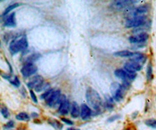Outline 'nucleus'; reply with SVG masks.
<instances>
[{"mask_svg":"<svg viewBox=\"0 0 156 130\" xmlns=\"http://www.w3.org/2000/svg\"><path fill=\"white\" fill-rule=\"evenodd\" d=\"M142 68H143L142 65L137 63V62H135L134 61H131V60L127 62L124 64V66H123V69L126 71H127L128 73H136V72L141 71Z\"/></svg>","mask_w":156,"mask_h":130,"instance_id":"obj_11","label":"nucleus"},{"mask_svg":"<svg viewBox=\"0 0 156 130\" xmlns=\"http://www.w3.org/2000/svg\"><path fill=\"white\" fill-rule=\"evenodd\" d=\"M16 119L18 121H27L30 120L29 115L26 112H20L19 114H17L16 115Z\"/></svg>","mask_w":156,"mask_h":130,"instance_id":"obj_21","label":"nucleus"},{"mask_svg":"<svg viewBox=\"0 0 156 130\" xmlns=\"http://www.w3.org/2000/svg\"><path fill=\"white\" fill-rule=\"evenodd\" d=\"M70 109V101L66 99V96L63 95L62 96L61 102H60V104H59L58 108V113L60 115H66L69 114Z\"/></svg>","mask_w":156,"mask_h":130,"instance_id":"obj_10","label":"nucleus"},{"mask_svg":"<svg viewBox=\"0 0 156 130\" xmlns=\"http://www.w3.org/2000/svg\"><path fill=\"white\" fill-rule=\"evenodd\" d=\"M52 91H53V90H52V89H49L48 91H45V93H43L42 96H41V98L45 99H45H46L47 98H48V97H49V96L51 94V93L52 92Z\"/></svg>","mask_w":156,"mask_h":130,"instance_id":"obj_28","label":"nucleus"},{"mask_svg":"<svg viewBox=\"0 0 156 130\" xmlns=\"http://www.w3.org/2000/svg\"><path fill=\"white\" fill-rule=\"evenodd\" d=\"M61 121H62V122H63L66 123V125H73V121H71L70 119H68V118H61Z\"/></svg>","mask_w":156,"mask_h":130,"instance_id":"obj_31","label":"nucleus"},{"mask_svg":"<svg viewBox=\"0 0 156 130\" xmlns=\"http://www.w3.org/2000/svg\"><path fill=\"white\" fill-rule=\"evenodd\" d=\"M41 57H42V55L40 53H33V54L26 58L25 63H34L36 61H38Z\"/></svg>","mask_w":156,"mask_h":130,"instance_id":"obj_19","label":"nucleus"},{"mask_svg":"<svg viewBox=\"0 0 156 130\" xmlns=\"http://www.w3.org/2000/svg\"><path fill=\"white\" fill-rule=\"evenodd\" d=\"M126 130H136V128H135V126H134V125H130V126H129L128 128H127V129Z\"/></svg>","mask_w":156,"mask_h":130,"instance_id":"obj_32","label":"nucleus"},{"mask_svg":"<svg viewBox=\"0 0 156 130\" xmlns=\"http://www.w3.org/2000/svg\"><path fill=\"white\" fill-rule=\"evenodd\" d=\"M146 75L147 80L148 81H151L152 80V78H153V69H152V65H151V62L148 64V66L147 67Z\"/></svg>","mask_w":156,"mask_h":130,"instance_id":"obj_23","label":"nucleus"},{"mask_svg":"<svg viewBox=\"0 0 156 130\" xmlns=\"http://www.w3.org/2000/svg\"><path fill=\"white\" fill-rule=\"evenodd\" d=\"M105 108H107L109 110H112L113 108H114L115 106V102H114V99L112 97L109 95H105Z\"/></svg>","mask_w":156,"mask_h":130,"instance_id":"obj_18","label":"nucleus"},{"mask_svg":"<svg viewBox=\"0 0 156 130\" xmlns=\"http://www.w3.org/2000/svg\"><path fill=\"white\" fill-rule=\"evenodd\" d=\"M38 71V67L34 63H25L20 69V73L25 78L30 77L36 73Z\"/></svg>","mask_w":156,"mask_h":130,"instance_id":"obj_8","label":"nucleus"},{"mask_svg":"<svg viewBox=\"0 0 156 130\" xmlns=\"http://www.w3.org/2000/svg\"><path fill=\"white\" fill-rule=\"evenodd\" d=\"M147 23V18L145 16H140V17H136L133 19H130L127 20L126 24H125V27L127 28H132V27H141L146 24Z\"/></svg>","mask_w":156,"mask_h":130,"instance_id":"obj_6","label":"nucleus"},{"mask_svg":"<svg viewBox=\"0 0 156 130\" xmlns=\"http://www.w3.org/2000/svg\"><path fill=\"white\" fill-rule=\"evenodd\" d=\"M49 124L52 126V127H54L55 129H58V130H61L62 129H63V125H62L61 123L59 122H58L57 120H49Z\"/></svg>","mask_w":156,"mask_h":130,"instance_id":"obj_25","label":"nucleus"},{"mask_svg":"<svg viewBox=\"0 0 156 130\" xmlns=\"http://www.w3.org/2000/svg\"><path fill=\"white\" fill-rule=\"evenodd\" d=\"M121 118V116L120 115H113L110 116L109 118H108L107 120V122L108 123H111V122H115V121L118 120V119H120V118Z\"/></svg>","mask_w":156,"mask_h":130,"instance_id":"obj_27","label":"nucleus"},{"mask_svg":"<svg viewBox=\"0 0 156 130\" xmlns=\"http://www.w3.org/2000/svg\"><path fill=\"white\" fill-rule=\"evenodd\" d=\"M66 130H80V129H76V128H73V127H70V128H67Z\"/></svg>","mask_w":156,"mask_h":130,"instance_id":"obj_34","label":"nucleus"},{"mask_svg":"<svg viewBox=\"0 0 156 130\" xmlns=\"http://www.w3.org/2000/svg\"><path fill=\"white\" fill-rule=\"evenodd\" d=\"M30 95L32 101H34V103H38V98H37V96L35 95L34 91L33 90H30Z\"/></svg>","mask_w":156,"mask_h":130,"instance_id":"obj_30","label":"nucleus"},{"mask_svg":"<svg viewBox=\"0 0 156 130\" xmlns=\"http://www.w3.org/2000/svg\"><path fill=\"white\" fill-rule=\"evenodd\" d=\"M81 108L79 107L77 102H73L72 106H71V112L70 115L72 116V118H77L79 117V115H81Z\"/></svg>","mask_w":156,"mask_h":130,"instance_id":"obj_17","label":"nucleus"},{"mask_svg":"<svg viewBox=\"0 0 156 130\" xmlns=\"http://www.w3.org/2000/svg\"><path fill=\"white\" fill-rule=\"evenodd\" d=\"M28 47V41H27V36L25 35L17 36L13 38L12 41L10 42L9 49L11 54L16 55L20 52H24L27 49Z\"/></svg>","mask_w":156,"mask_h":130,"instance_id":"obj_2","label":"nucleus"},{"mask_svg":"<svg viewBox=\"0 0 156 130\" xmlns=\"http://www.w3.org/2000/svg\"><path fill=\"white\" fill-rule=\"evenodd\" d=\"M136 114H138V111H136V112H134V114H133L134 115H132V117H133V118H135L136 116H137V115H136Z\"/></svg>","mask_w":156,"mask_h":130,"instance_id":"obj_35","label":"nucleus"},{"mask_svg":"<svg viewBox=\"0 0 156 130\" xmlns=\"http://www.w3.org/2000/svg\"><path fill=\"white\" fill-rule=\"evenodd\" d=\"M137 1H133V0H116L112 1L110 3V8L113 10L120 11L122 10H127V8L130 7L132 5H134Z\"/></svg>","mask_w":156,"mask_h":130,"instance_id":"obj_5","label":"nucleus"},{"mask_svg":"<svg viewBox=\"0 0 156 130\" xmlns=\"http://www.w3.org/2000/svg\"><path fill=\"white\" fill-rule=\"evenodd\" d=\"M44 79L42 78L41 76L38 75V76H34V77L31 79V80L29 81V82L27 83V86L29 87L30 90H32L33 88L35 89L36 87L40 86V85H42V84H44Z\"/></svg>","mask_w":156,"mask_h":130,"instance_id":"obj_13","label":"nucleus"},{"mask_svg":"<svg viewBox=\"0 0 156 130\" xmlns=\"http://www.w3.org/2000/svg\"><path fill=\"white\" fill-rule=\"evenodd\" d=\"M148 38V34H147L146 32H141V33H138L136 35L130 36L129 37V41L132 44H141V43L146 42Z\"/></svg>","mask_w":156,"mask_h":130,"instance_id":"obj_9","label":"nucleus"},{"mask_svg":"<svg viewBox=\"0 0 156 130\" xmlns=\"http://www.w3.org/2000/svg\"><path fill=\"white\" fill-rule=\"evenodd\" d=\"M13 125H14V122L13 120H10L4 125V129H12L13 127Z\"/></svg>","mask_w":156,"mask_h":130,"instance_id":"obj_29","label":"nucleus"},{"mask_svg":"<svg viewBox=\"0 0 156 130\" xmlns=\"http://www.w3.org/2000/svg\"><path fill=\"white\" fill-rule=\"evenodd\" d=\"M62 94L60 90H56L51 93V94L45 99L46 104L50 108H56L59 106L61 102Z\"/></svg>","mask_w":156,"mask_h":130,"instance_id":"obj_4","label":"nucleus"},{"mask_svg":"<svg viewBox=\"0 0 156 130\" xmlns=\"http://www.w3.org/2000/svg\"><path fill=\"white\" fill-rule=\"evenodd\" d=\"M1 114L4 118H8L10 117V111L8 110V108L6 107H3L1 108Z\"/></svg>","mask_w":156,"mask_h":130,"instance_id":"obj_26","label":"nucleus"},{"mask_svg":"<svg viewBox=\"0 0 156 130\" xmlns=\"http://www.w3.org/2000/svg\"><path fill=\"white\" fill-rule=\"evenodd\" d=\"M126 90L127 88L123 84H120L119 83H113L110 87L112 97L117 102H120L124 98Z\"/></svg>","mask_w":156,"mask_h":130,"instance_id":"obj_3","label":"nucleus"},{"mask_svg":"<svg viewBox=\"0 0 156 130\" xmlns=\"http://www.w3.org/2000/svg\"><path fill=\"white\" fill-rule=\"evenodd\" d=\"M130 60L137 62V63L141 64V65H143L146 62L147 56L143 53H141V52H134L133 56L130 59Z\"/></svg>","mask_w":156,"mask_h":130,"instance_id":"obj_14","label":"nucleus"},{"mask_svg":"<svg viewBox=\"0 0 156 130\" xmlns=\"http://www.w3.org/2000/svg\"><path fill=\"white\" fill-rule=\"evenodd\" d=\"M92 116V110L86 104H82L81 106V117L84 121L90 119Z\"/></svg>","mask_w":156,"mask_h":130,"instance_id":"obj_12","label":"nucleus"},{"mask_svg":"<svg viewBox=\"0 0 156 130\" xmlns=\"http://www.w3.org/2000/svg\"><path fill=\"white\" fill-rule=\"evenodd\" d=\"M115 76L118 77L120 80H122L123 82H130L134 80V79L136 77V73H131L126 71L124 69H116L114 72Z\"/></svg>","mask_w":156,"mask_h":130,"instance_id":"obj_7","label":"nucleus"},{"mask_svg":"<svg viewBox=\"0 0 156 130\" xmlns=\"http://www.w3.org/2000/svg\"><path fill=\"white\" fill-rule=\"evenodd\" d=\"M2 76H3V78L6 79L10 84L13 85L14 86H16V87H18L20 85V81L19 78L17 76H13V75H4V74H3Z\"/></svg>","mask_w":156,"mask_h":130,"instance_id":"obj_16","label":"nucleus"},{"mask_svg":"<svg viewBox=\"0 0 156 130\" xmlns=\"http://www.w3.org/2000/svg\"><path fill=\"white\" fill-rule=\"evenodd\" d=\"M4 26L6 27H15L17 26L16 13L15 12H13L6 17V19L4 21Z\"/></svg>","mask_w":156,"mask_h":130,"instance_id":"obj_15","label":"nucleus"},{"mask_svg":"<svg viewBox=\"0 0 156 130\" xmlns=\"http://www.w3.org/2000/svg\"><path fill=\"white\" fill-rule=\"evenodd\" d=\"M38 113L33 112L31 114V117H32V118H35V117H38Z\"/></svg>","mask_w":156,"mask_h":130,"instance_id":"obj_33","label":"nucleus"},{"mask_svg":"<svg viewBox=\"0 0 156 130\" xmlns=\"http://www.w3.org/2000/svg\"><path fill=\"white\" fill-rule=\"evenodd\" d=\"M20 6V4H19V3H13V4H11L10 6H9L5 10V11L3 12V17H6V15H8V13L10 12H11V11H13V10H14V9H16V8L19 7Z\"/></svg>","mask_w":156,"mask_h":130,"instance_id":"obj_22","label":"nucleus"},{"mask_svg":"<svg viewBox=\"0 0 156 130\" xmlns=\"http://www.w3.org/2000/svg\"><path fill=\"white\" fill-rule=\"evenodd\" d=\"M134 55V52H130V51H127V50H123V51H120V52H116L114 53V55L119 57H123V58H131Z\"/></svg>","mask_w":156,"mask_h":130,"instance_id":"obj_20","label":"nucleus"},{"mask_svg":"<svg viewBox=\"0 0 156 130\" xmlns=\"http://www.w3.org/2000/svg\"><path fill=\"white\" fill-rule=\"evenodd\" d=\"M144 124H145L147 126L151 128V129H156V119H155V118L147 119V120L144 122Z\"/></svg>","mask_w":156,"mask_h":130,"instance_id":"obj_24","label":"nucleus"},{"mask_svg":"<svg viewBox=\"0 0 156 130\" xmlns=\"http://www.w3.org/2000/svg\"><path fill=\"white\" fill-rule=\"evenodd\" d=\"M86 99L89 105L91 106L96 115H99L102 112L104 108V103L100 94L92 87H88L86 91Z\"/></svg>","mask_w":156,"mask_h":130,"instance_id":"obj_1","label":"nucleus"}]
</instances>
